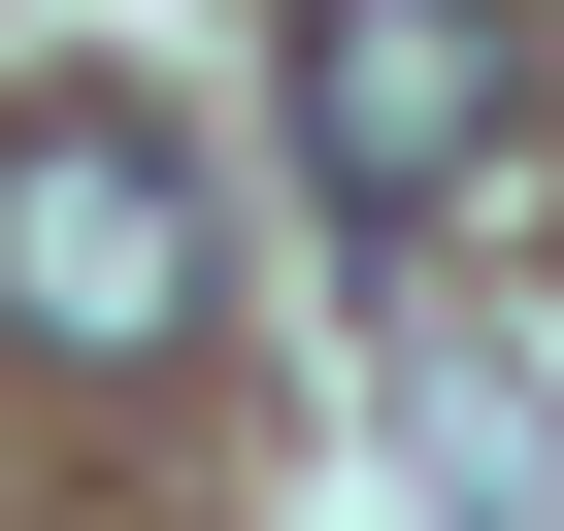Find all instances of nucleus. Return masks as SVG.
<instances>
[{
    "mask_svg": "<svg viewBox=\"0 0 564 531\" xmlns=\"http://www.w3.org/2000/svg\"><path fill=\"white\" fill-rule=\"evenodd\" d=\"M0 333H34V366H166L199 333V166H166L133 67L0 100Z\"/></svg>",
    "mask_w": 564,
    "mask_h": 531,
    "instance_id": "nucleus-1",
    "label": "nucleus"
},
{
    "mask_svg": "<svg viewBox=\"0 0 564 531\" xmlns=\"http://www.w3.org/2000/svg\"><path fill=\"white\" fill-rule=\"evenodd\" d=\"M300 166H333L366 232H432V199L498 166V34H465V0H300Z\"/></svg>",
    "mask_w": 564,
    "mask_h": 531,
    "instance_id": "nucleus-2",
    "label": "nucleus"
}]
</instances>
